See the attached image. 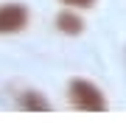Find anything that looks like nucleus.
<instances>
[{
	"instance_id": "nucleus-1",
	"label": "nucleus",
	"mask_w": 126,
	"mask_h": 126,
	"mask_svg": "<svg viewBox=\"0 0 126 126\" xmlns=\"http://www.w3.org/2000/svg\"><path fill=\"white\" fill-rule=\"evenodd\" d=\"M67 98L81 112H107V98L90 79H70L67 84Z\"/></svg>"
},
{
	"instance_id": "nucleus-2",
	"label": "nucleus",
	"mask_w": 126,
	"mask_h": 126,
	"mask_svg": "<svg viewBox=\"0 0 126 126\" xmlns=\"http://www.w3.org/2000/svg\"><path fill=\"white\" fill-rule=\"evenodd\" d=\"M28 25V9L23 3H3L0 6V34H20Z\"/></svg>"
},
{
	"instance_id": "nucleus-3",
	"label": "nucleus",
	"mask_w": 126,
	"mask_h": 126,
	"mask_svg": "<svg viewBox=\"0 0 126 126\" xmlns=\"http://www.w3.org/2000/svg\"><path fill=\"white\" fill-rule=\"evenodd\" d=\"M56 28L62 34L76 36V34L84 31V20H81V14H76V9H67V11H59L56 14Z\"/></svg>"
},
{
	"instance_id": "nucleus-4",
	"label": "nucleus",
	"mask_w": 126,
	"mask_h": 126,
	"mask_svg": "<svg viewBox=\"0 0 126 126\" xmlns=\"http://www.w3.org/2000/svg\"><path fill=\"white\" fill-rule=\"evenodd\" d=\"M20 107H23V109H28V112H48V109H50V104L42 98L39 93L28 90V93H23V95H20Z\"/></svg>"
},
{
	"instance_id": "nucleus-5",
	"label": "nucleus",
	"mask_w": 126,
	"mask_h": 126,
	"mask_svg": "<svg viewBox=\"0 0 126 126\" xmlns=\"http://www.w3.org/2000/svg\"><path fill=\"white\" fill-rule=\"evenodd\" d=\"M59 3H64L67 9H93L98 0H59Z\"/></svg>"
}]
</instances>
